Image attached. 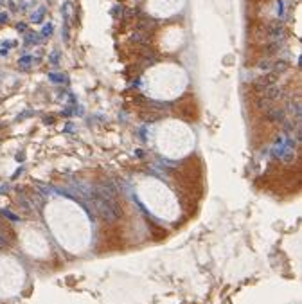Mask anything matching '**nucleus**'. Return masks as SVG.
I'll list each match as a JSON object with an SVG mask.
<instances>
[{
	"mask_svg": "<svg viewBox=\"0 0 302 304\" xmlns=\"http://www.w3.org/2000/svg\"><path fill=\"white\" fill-rule=\"evenodd\" d=\"M40 41H41L40 34H36V33H27V36H25V43H29V45H38Z\"/></svg>",
	"mask_w": 302,
	"mask_h": 304,
	"instance_id": "f257e3e1",
	"label": "nucleus"
},
{
	"mask_svg": "<svg viewBox=\"0 0 302 304\" xmlns=\"http://www.w3.org/2000/svg\"><path fill=\"white\" fill-rule=\"evenodd\" d=\"M43 16H45V9L43 7H40L36 13H33V16H31V20L34 22V23H40L41 20H43Z\"/></svg>",
	"mask_w": 302,
	"mask_h": 304,
	"instance_id": "f03ea898",
	"label": "nucleus"
},
{
	"mask_svg": "<svg viewBox=\"0 0 302 304\" xmlns=\"http://www.w3.org/2000/svg\"><path fill=\"white\" fill-rule=\"evenodd\" d=\"M52 31H54V25H52V23H47V25L43 27V31H41V36H43V38H47V36H51V34H52Z\"/></svg>",
	"mask_w": 302,
	"mask_h": 304,
	"instance_id": "7ed1b4c3",
	"label": "nucleus"
},
{
	"mask_svg": "<svg viewBox=\"0 0 302 304\" xmlns=\"http://www.w3.org/2000/svg\"><path fill=\"white\" fill-rule=\"evenodd\" d=\"M33 61V58L31 56H22L20 59H18V65L20 67H29V63Z\"/></svg>",
	"mask_w": 302,
	"mask_h": 304,
	"instance_id": "20e7f679",
	"label": "nucleus"
},
{
	"mask_svg": "<svg viewBox=\"0 0 302 304\" xmlns=\"http://www.w3.org/2000/svg\"><path fill=\"white\" fill-rule=\"evenodd\" d=\"M58 59H59V52L56 51V52H52V54H51V61H52V65H58Z\"/></svg>",
	"mask_w": 302,
	"mask_h": 304,
	"instance_id": "39448f33",
	"label": "nucleus"
},
{
	"mask_svg": "<svg viewBox=\"0 0 302 304\" xmlns=\"http://www.w3.org/2000/svg\"><path fill=\"white\" fill-rule=\"evenodd\" d=\"M7 20H9L7 13H0V25H2V23H7Z\"/></svg>",
	"mask_w": 302,
	"mask_h": 304,
	"instance_id": "423d86ee",
	"label": "nucleus"
},
{
	"mask_svg": "<svg viewBox=\"0 0 302 304\" xmlns=\"http://www.w3.org/2000/svg\"><path fill=\"white\" fill-rule=\"evenodd\" d=\"M16 29H18L20 33H25V29H27V25H25V23H16Z\"/></svg>",
	"mask_w": 302,
	"mask_h": 304,
	"instance_id": "0eeeda50",
	"label": "nucleus"
},
{
	"mask_svg": "<svg viewBox=\"0 0 302 304\" xmlns=\"http://www.w3.org/2000/svg\"><path fill=\"white\" fill-rule=\"evenodd\" d=\"M49 78H51L52 81H63V76H58V74H51Z\"/></svg>",
	"mask_w": 302,
	"mask_h": 304,
	"instance_id": "6e6552de",
	"label": "nucleus"
}]
</instances>
